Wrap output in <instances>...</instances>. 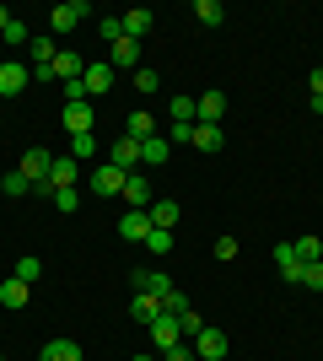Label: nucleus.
<instances>
[{"instance_id": "nucleus-1", "label": "nucleus", "mask_w": 323, "mask_h": 361, "mask_svg": "<svg viewBox=\"0 0 323 361\" xmlns=\"http://www.w3.org/2000/svg\"><path fill=\"white\" fill-rule=\"evenodd\" d=\"M124 200H129V211H151L156 189H151V173H146V167L124 173Z\"/></svg>"}, {"instance_id": "nucleus-2", "label": "nucleus", "mask_w": 323, "mask_h": 361, "mask_svg": "<svg viewBox=\"0 0 323 361\" xmlns=\"http://www.w3.org/2000/svg\"><path fill=\"white\" fill-rule=\"evenodd\" d=\"M81 16H92V6H87V0H60V6L49 11V32H76Z\"/></svg>"}, {"instance_id": "nucleus-3", "label": "nucleus", "mask_w": 323, "mask_h": 361, "mask_svg": "<svg viewBox=\"0 0 323 361\" xmlns=\"http://www.w3.org/2000/svg\"><path fill=\"white\" fill-rule=\"evenodd\" d=\"M189 345H194V356H200V361H227V350H232V345H227V334L210 329V324H205V329L194 334Z\"/></svg>"}, {"instance_id": "nucleus-4", "label": "nucleus", "mask_w": 323, "mask_h": 361, "mask_svg": "<svg viewBox=\"0 0 323 361\" xmlns=\"http://www.w3.org/2000/svg\"><path fill=\"white\" fill-rule=\"evenodd\" d=\"M113 75H119V71H113L108 60H92L87 71H81V87H87V97H108V92H113Z\"/></svg>"}, {"instance_id": "nucleus-5", "label": "nucleus", "mask_w": 323, "mask_h": 361, "mask_svg": "<svg viewBox=\"0 0 323 361\" xmlns=\"http://www.w3.org/2000/svg\"><path fill=\"white\" fill-rule=\"evenodd\" d=\"M60 119H65V130H70V135H97V114H92V103H65V108H60Z\"/></svg>"}, {"instance_id": "nucleus-6", "label": "nucleus", "mask_w": 323, "mask_h": 361, "mask_svg": "<svg viewBox=\"0 0 323 361\" xmlns=\"http://www.w3.org/2000/svg\"><path fill=\"white\" fill-rule=\"evenodd\" d=\"M146 329H151V345L162 350V356H167V350L178 345V340H184V329H178V318H167V313H162V318H151Z\"/></svg>"}, {"instance_id": "nucleus-7", "label": "nucleus", "mask_w": 323, "mask_h": 361, "mask_svg": "<svg viewBox=\"0 0 323 361\" xmlns=\"http://www.w3.org/2000/svg\"><path fill=\"white\" fill-rule=\"evenodd\" d=\"M27 81H32V71L22 60H6L0 65V97H16V92H27Z\"/></svg>"}, {"instance_id": "nucleus-8", "label": "nucleus", "mask_w": 323, "mask_h": 361, "mask_svg": "<svg viewBox=\"0 0 323 361\" xmlns=\"http://www.w3.org/2000/svg\"><path fill=\"white\" fill-rule=\"evenodd\" d=\"M22 173H27V183L38 189V183H49V173H54V157H49L44 146H32L27 157H22Z\"/></svg>"}, {"instance_id": "nucleus-9", "label": "nucleus", "mask_w": 323, "mask_h": 361, "mask_svg": "<svg viewBox=\"0 0 323 361\" xmlns=\"http://www.w3.org/2000/svg\"><path fill=\"white\" fill-rule=\"evenodd\" d=\"M108 162L119 167V173H135V167H140V140L119 135V140H113V146H108Z\"/></svg>"}, {"instance_id": "nucleus-10", "label": "nucleus", "mask_w": 323, "mask_h": 361, "mask_svg": "<svg viewBox=\"0 0 323 361\" xmlns=\"http://www.w3.org/2000/svg\"><path fill=\"white\" fill-rule=\"evenodd\" d=\"M129 281H135V291H146V297H167V291H172L167 275H162V270H146V264L129 270Z\"/></svg>"}, {"instance_id": "nucleus-11", "label": "nucleus", "mask_w": 323, "mask_h": 361, "mask_svg": "<svg viewBox=\"0 0 323 361\" xmlns=\"http://www.w3.org/2000/svg\"><path fill=\"white\" fill-rule=\"evenodd\" d=\"M92 195H108V200H113V195H124V173H119L113 162L92 167Z\"/></svg>"}, {"instance_id": "nucleus-12", "label": "nucleus", "mask_w": 323, "mask_h": 361, "mask_svg": "<svg viewBox=\"0 0 323 361\" xmlns=\"http://www.w3.org/2000/svg\"><path fill=\"white\" fill-rule=\"evenodd\" d=\"M146 216H151V226H156V232H172V226H178V216H184V205L162 195V200H151V211H146Z\"/></svg>"}, {"instance_id": "nucleus-13", "label": "nucleus", "mask_w": 323, "mask_h": 361, "mask_svg": "<svg viewBox=\"0 0 323 361\" xmlns=\"http://www.w3.org/2000/svg\"><path fill=\"white\" fill-rule=\"evenodd\" d=\"M275 270L286 275L291 286H302V270H308V264L296 259V248H291V243H275Z\"/></svg>"}, {"instance_id": "nucleus-14", "label": "nucleus", "mask_w": 323, "mask_h": 361, "mask_svg": "<svg viewBox=\"0 0 323 361\" xmlns=\"http://www.w3.org/2000/svg\"><path fill=\"white\" fill-rule=\"evenodd\" d=\"M167 135H162V130H156V135L151 140H140V167H146V173H156V167H162V162H167Z\"/></svg>"}, {"instance_id": "nucleus-15", "label": "nucleus", "mask_w": 323, "mask_h": 361, "mask_svg": "<svg viewBox=\"0 0 323 361\" xmlns=\"http://www.w3.org/2000/svg\"><path fill=\"white\" fill-rule=\"evenodd\" d=\"M119 238H124V243H146V238H151V216H146V211H124Z\"/></svg>"}, {"instance_id": "nucleus-16", "label": "nucleus", "mask_w": 323, "mask_h": 361, "mask_svg": "<svg viewBox=\"0 0 323 361\" xmlns=\"http://www.w3.org/2000/svg\"><path fill=\"white\" fill-rule=\"evenodd\" d=\"M81 178V162L76 157H54V173H49V189H76Z\"/></svg>"}, {"instance_id": "nucleus-17", "label": "nucleus", "mask_w": 323, "mask_h": 361, "mask_svg": "<svg viewBox=\"0 0 323 361\" xmlns=\"http://www.w3.org/2000/svg\"><path fill=\"white\" fill-rule=\"evenodd\" d=\"M27 297H32V286L27 281H16V275H6V281H0V307H27Z\"/></svg>"}, {"instance_id": "nucleus-18", "label": "nucleus", "mask_w": 323, "mask_h": 361, "mask_svg": "<svg viewBox=\"0 0 323 361\" xmlns=\"http://www.w3.org/2000/svg\"><path fill=\"white\" fill-rule=\"evenodd\" d=\"M49 71H54V81H76V75L87 71V60H81L76 49H60V54H54V65H49Z\"/></svg>"}, {"instance_id": "nucleus-19", "label": "nucleus", "mask_w": 323, "mask_h": 361, "mask_svg": "<svg viewBox=\"0 0 323 361\" xmlns=\"http://www.w3.org/2000/svg\"><path fill=\"white\" fill-rule=\"evenodd\" d=\"M156 27V11H146V6H135V11H124V38H146V32Z\"/></svg>"}, {"instance_id": "nucleus-20", "label": "nucleus", "mask_w": 323, "mask_h": 361, "mask_svg": "<svg viewBox=\"0 0 323 361\" xmlns=\"http://www.w3.org/2000/svg\"><path fill=\"white\" fill-rule=\"evenodd\" d=\"M108 65H113V71H140V44H135V38H119Z\"/></svg>"}, {"instance_id": "nucleus-21", "label": "nucleus", "mask_w": 323, "mask_h": 361, "mask_svg": "<svg viewBox=\"0 0 323 361\" xmlns=\"http://www.w3.org/2000/svg\"><path fill=\"white\" fill-rule=\"evenodd\" d=\"M38 361H87V356H81L76 340H49V345L38 350Z\"/></svg>"}, {"instance_id": "nucleus-22", "label": "nucleus", "mask_w": 323, "mask_h": 361, "mask_svg": "<svg viewBox=\"0 0 323 361\" xmlns=\"http://www.w3.org/2000/svg\"><path fill=\"white\" fill-rule=\"evenodd\" d=\"M189 146H200L205 157H210V151L227 146V135H221V124H194V140H189Z\"/></svg>"}, {"instance_id": "nucleus-23", "label": "nucleus", "mask_w": 323, "mask_h": 361, "mask_svg": "<svg viewBox=\"0 0 323 361\" xmlns=\"http://www.w3.org/2000/svg\"><path fill=\"white\" fill-rule=\"evenodd\" d=\"M124 135H129V140H151V135H156V119L146 114V108H135V114H129V124H124Z\"/></svg>"}, {"instance_id": "nucleus-24", "label": "nucleus", "mask_w": 323, "mask_h": 361, "mask_svg": "<svg viewBox=\"0 0 323 361\" xmlns=\"http://www.w3.org/2000/svg\"><path fill=\"white\" fill-rule=\"evenodd\" d=\"M129 313H135L140 324H151V318H162V297H146V291H135V297H129Z\"/></svg>"}, {"instance_id": "nucleus-25", "label": "nucleus", "mask_w": 323, "mask_h": 361, "mask_svg": "<svg viewBox=\"0 0 323 361\" xmlns=\"http://www.w3.org/2000/svg\"><path fill=\"white\" fill-rule=\"evenodd\" d=\"M194 16H200L205 27H221V22H227V6H221V0H194Z\"/></svg>"}, {"instance_id": "nucleus-26", "label": "nucleus", "mask_w": 323, "mask_h": 361, "mask_svg": "<svg viewBox=\"0 0 323 361\" xmlns=\"http://www.w3.org/2000/svg\"><path fill=\"white\" fill-rule=\"evenodd\" d=\"M97 151H103V140H97V135H70V157H76V162H92Z\"/></svg>"}, {"instance_id": "nucleus-27", "label": "nucleus", "mask_w": 323, "mask_h": 361, "mask_svg": "<svg viewBox=\"0 0 323 361\" xmlns=\"http://www.w3.org/2000/svg\"><path fill=\"white\" fill-rule=\"evenodd\" d=\"M54 54H60L54 38H49V32H32V65H54Z\"/></svg>"}, {"instance_id": "nucleus-28", "label": "nucleus", "mask_w": 323, "mask_h": 361, "mask_svg": "<svg viewBox=\"0 0 323 361\" xmlns=\"http://www.w3.org/2000/svg\"><path fill=\"white\" fill-rule=\"evenodd\" d=\"M0 195H11V200L32 195V183H27V173H22V167H16V173H6V178H0Z\"/></svg>"}, {"instance_id": "nucleus-29", "label": "nucleus", "mask_w": 323, "mask_h": 361, "mask_svg": "<svg viewBox=\"0 0 323 361\" xmlns=\"http://www.w3.org/2000/svg\"><path fill=\"white\" fill-rule=\"evenodd\" d=\"M16 281H27V286H32V281H38V275H44V259H38V254H22V259H16Z\"/></svg>"}, {"instance_id": "nucleus-30", "label": "nucleus", "mask_w": 323, "mask_h": 361, "mask_svg": "<svg viewBox=\"0 0 323 361\" xmlns=\"http://www.w3.org/2000/svg\"><path fill=\"white\" fill-rule=\"evenodd\" d=\"M291 248H296V259H302V264H318V259H323V238H296Z\"/></svg>"}, {"instance_id": "nucleus-31", "label": "nucleus", "mask_w": 323, "mask_h": 361, "mask_svg": "<svg viewBox=\"0 0 323 361\" xmlns=\"http://www.w3.org/2000/svg\"><path fill=\"white\" fill-rule=\"evenodd\" d=\"M0 44H32V27H27V22H16V16H11V22H6V32H0Z\"/></svg>"}, {"instance_id": "nucleus-32", "label": "nucleus", "mask_w": 323, "mask_h": 361, "mask_svg": "<svg viewBox=\"0 0 323 361\" xmlns=\"http://www.w3.org/2000/svg\"><path fill=\"white\" fill-rule=\"evenodd\" d=\"M167 119L172 124H194V97H172V103H167Z\"/></svg>"}, {"instance_id": "nucleus-33", "label": "nucleus", "mask_w": 323, "mask_h": 361, "mask_svg": "<svg viewBox=\"0 0 323 361\" xmlns=\"http://www.w3.org/2000/svg\"><path fill=\"white\" fill-rule=\"evenodd\" d=\"M189 307H194V302H189V297H184V291H178V286H172L167 297H162V313H167V318H184Z\"/></svg>"}, {"instance_id": "nucleus-34", "label": "nucleus", "mask_w": 323, "mask_h": 361, "mask_svg": "<svg viewBox=\"0 0 323 361\" xmlns=\"http://www.w3.org/2000/svg\"><path fill=\"white\" fill-rule=\"evenodd\" d=\"M156 87H162V75H156L151 65H140V71H135V92H140V97H151Z\"/></svg>"}, {"instance_id": "nucleus-35", "label": "nucleus", "mask_w": 323, "mask_h": 361, "mask_svg": "<svg viewBox=\"0 0 323 361\" xmlns=\"http://www.w3.org/2000/svg\"><path fill=\"white\" fill-rule=\"evenodd\" d=\"M76 205H81V189H54V211L60 216H76Z\"/></svg>"}, {"instance_id": "nucleus-36", "label": "nucleus", "mask_w": 323, "mask_h": 361, "mask_svg": "<svg viewBox=\"0 0 323 361\" xmlns=\"http://www.w3.org/2000/svg\"><path fill=\"white\" fill-rule=\"evenodd\" d=\"M237 248H243V243L232 238V232H221V238H215V259H221V264H232V259H237Z\"/></svg>"}, {"instance_id": "nucleus-37", "label": "nucleus", "mask_w": 323, "mask_h": 361, "mask_svg": "<svg viewBox=\"0 0 323 361\" xmlns=\"http://www.w3.org/2000/svg\"><path fill=\"white\" fill-rule=\"evenodd\" d=\"M146 248H151L156 259H162V254H172V232H156V226H151V238H146Z\"/></svg>"}, {"instance_id": "nucleus-38", "label": "nucleus", "mask_w": 323, "mask_h": 361, "mask_svg": "<svg viewBox=\"0 0 323 361\" xmlns=\"http://www.w3.org/2000/svg\"><path fill=\"white\" fill-rule=\"evenodd\" d=\"M97 27H103V38H108V44H119V38H124V16H103Z\"/></svg>"}, {"instance_id": "nucleus-39", "label": "nucleus", "mask_w": 323, "mask_h": 361, "mask_svg": "<svg viewBox=\"0 0 323 361\" xmlns=\"http://www.w3.org/2000/svg\"><path fill=\"white\" fill-rule=\"evenodd\" d=\"M302 286L323 291V259H318V264H308V270H302Z\"/></svg>"}, {"instance_id": "nucleus-40", "label": "nucleus", "mask_w": 323, "mask_h": 361, "mask_svg": "<svg viewBox=\"0 0 323 361\" xmlns=\"http://www.w3.org/2000/svg\"><path fill=\"white\" fill-rule=\"evenodd\" d=\"M162 361H200V356H194V345H189V340H178V345H172Z\"/></svg>"}, {"instance_id": "nucleus-41", "label": "nucleus", "mask_w": 323, "mask_h": 361, "mask_svg": "<svg viewBox=\"0 0 323 361\" xmlns=\"http://www.w3.org/2000/svg\"><path fill=\"white\" fill-rule=\"evenodd\" d=\"M65 103H92L87 87H81V75H76V81H65Z\"/></svg>"}, {"instance_id": "nucleus-42", "label": "nucleus", "mask_w": 323, "mask_h": 361, "mask_svg": "<svg viewBox=\"0 0 323 361\" xmlns=\"http://www.w3.org/2000/svg\"><path fill=\"white\" fill-rule=\"evenodd\" d=\"M172 140H194V124H167V146Z\"/></svg>"}, {"instance_id": "nucleus-43", "label": "nucleus", "mask_w": 323, "mask_h": 361, "mask_svg": "<svg viewBox=\"0 0 323 361\" xmlns=\"http://www.w3.org/2000/svg\"><path fill=\"white\" fill-rule=\"evenodd\" d=\"M308 87H312V97H323V65H312V71H308Z\"/></svg>"}, {"instance_id": "nucleus-44", "label": "nucleus", "mask_w": 323, "mask_h": 361, "mask_svg": "<svg viewBox=\"0 0 323 361\" xmlns=\"http://www.w3.org/2000/svg\"><path fill=\"white\" fill-rule=\"evenodd\" d=\"M6 22H11V11H6V6H0V32H6Z\"/></svg>"}, {"instance_id": "nucleus-45", "label": "nucleus", "mask_w": 323, "mask_h": 361, "mask_svg": "<svg viewBox=\"0 0 323 361\" xmlns=\"http://www.w3.org/2000/svg\"><path fill=\"white\" fill-rule=\"evenodd\" d=\"M135 361H156V356H135Z\"/></svg>"}, {"instance_id": "nucleus-46", "label": "nucleus", "mask_w": 323, "mask_h": 361, "mask_svg": "<svg viewBox=\"0 0 323 361\" xmlns=\"http://www.w3.org/2000/svg\"><path fill=\"white\" fill-rule=\"evenodd\" d=\"M0 361H6V356H0Z\"/></svg>"}]
</instances>
